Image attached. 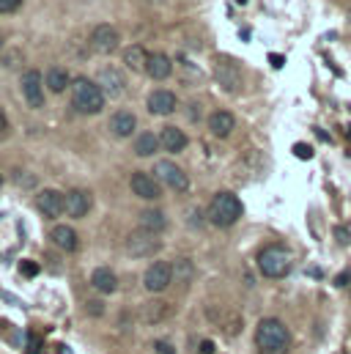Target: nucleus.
<instances>
[{"mask_svg": "<svg viewBox=\"0 0 351 354\" xmlns=\"http://www.w3.org/2000/svg\"><path fill=\"white\" fill-rule=\"evenodd\" d=\"M129 187H132V192H135L137 198H143V201H157V198L162 195V184L157 181V176L143 174V171H135V174H132Z\"/></svg>", "mask_w": 351, "mask_h": 354, "instance_id": "10", "label": "nucleus"}, {"mask_svg": "<svg viewBox=\"0 0 351 354\" xmlns=\"http://www.w3.org/2000/svg\"><path fill=\"white\" fill-rule=\"evenodd\" d=\"M50 236H53L55 248H61V250H66V253H75V250H77V234H75L72 225H55Z\"/></svg>", "mask_w": 351, "mask_h": 354, "instance_id": "23", "label": "nucleus"}, {"mask_svg": "<svg viewBox=\"0 0 351 354\" xmlns=\"http://www.w3.org/2000/svg\"><path fill=\"white\" fill-rule=\"evenodd\" d=\"M294 154H296L299 160H310V157H313V149H310L307 143H296V146H294Z\"/></svg>", "mask_w": 351, "mask_h": 354, "instance_id": "29", "label": "nucleus"}, {"mask_svg": "<svg viewBox=\"0 0 351 354\" xmlns=\"http://www.w3.org/2000/svg\"><path fill=\"white\" fill-rule=\"evenodd\" d=\"M91 286H93L99 294H113V291L118 288V277H115L113 269L99 266V269H93V274H91Z\"/></svg>", "mask_w": 351, "mask_h": 354, "instance_id": "20", "label": "nucleus"}, {"mask_svg": "<svg viewBox=\"0 0 351 354\" xmlns=\"http://www.w3.org/2000/svg\"><path fill=\"white\" fill-rule=\"evenodd\" d=\"M36 206L44 217H61L66 212V195H61L58 189H41L36 198Z\"/></svg>", "mask_w": 351, "mask_h": 354, "instance_id": "12", "label": "nucleus"}, {"mask_svg": "<svg viewBox=\"0 0 351 354\" xmlns=\"http://www.w3.org/2000/svg\"><path fill=\"white\" fill-rule=\"evenodd\" d=\"M173 277L176 283H181V286H189L192 283V277H195V266L189 259H178L173 264Z\"/></svg>", "mask_w": 351, "mask_h": 354, "instance_id": "27", "label": "nucleus"}, {"mask_svg": "<svg viewBox=\"0 0 351 354\" xmlns=\"http://www.w3.org/2000/svg\"><path fill=\"white\" fill-rule=\"evenodd\" d=\"M124 66L132 69V72H146V66H149V55H146V50H143L140 44L126 47V50H124Z\"/></svg>", "mask_w": 351, "mask_h": 354, "instance_id": "25", "label": "nucleus"}, {"mask_svg": "<svg viewBox=\"0 0 351 354\" xmlns=\"http://www.w3.org/2000/svg\"><path fill=\"white\" fill-rule=\"evenodd\" d=\"M154 349H157V354H176V349L168 344V341H157V344H154Z\"/></svg>", "mask_w": 351, "mask_h": 354, "instance_id": "31", "label": "nucleus"}, {"mask_svg": "<svg viewBox=\"0 0 351 354\" xmlns=\"http://www.w3.org/2000/svg\"><path fill=\"white\" fill-rule=\"evenodd\" d=\"M19 86H22V96H25V102H28L30 107H41V104H44V88H41V75H39L36 69H28V72L22 75Z\"/></svg>", "mask_w": 351, "mask_h": 354, "instance_id": "13", "label": "nucleus"}, {"mask_svg": "<svg viewBox=\"0 0 351 354\" xmlns=\"http://www.w3.org/2000/svg\"><path fill=\"white\" fill-rule=\"evenodd\" d=\"M349 110H351V104H349Z\"/></svg>", "mask_w": 351, "mask_h": 354, "instance_id": "42", "label": "nucleus"}, {"mask_svg": "<svg viewBox=\"0 0 351 354\" xmlns=\"http://www.w3.org/2000/svg\"><path fill=\"white\" fill-rule=\"evenodd\" d=\"M160 149H162V143H160V135H154V132H140L135 138V154L137 157H154Z\"/></svg>", "mask_w": 351, "mask_h": 354, "instance_id": "24", "label": "nucleus"}, {"mask_svg": "<svg viewBox=\"0 0 351 354\" xmlns=\"http://www.w3.org/2000/svg\"><path fill=\"white\" fill-rule=\"evenodd\" d=\"M269 64H272V66H277V69H280V66H283V64H285V58H283V55H269Z\"/></svg>", "mask_w": 351, "mask_h": 354, "instance_id": "36", "label": "nucleus"}, {"mask_svg": "<svg viewBox=\"0 0 351 354\" xmlns=\"http://www.w3.org/2000/svg\"><path fill=\"white\" fill-rule=\"evenodd\" d=\"M149 3H151V6H162L165 0H149Z\"/></svg>", "mask_w": 351, "mask_h": 354, "instance_id": "38", "label": "nucleus"}, {"mask_svg": "<svg viewBox=\"0 0 351 354\" xmlns=\"http://www.w3.org/2000/svg\"><path fill=\"white\" fill-rule=\"evenodd\" d=\"M335 236H338V242H343V245H351V234L346 228H335Z\"/></svg>", "mask_w": 351, "mask_h": 354, "instance_id": "32", "label": "nucleus"}, {"mask_svg": "<svg viewBox=\"0 0 351 354\" xmlns=\"http://www.w3.org/2000/svg\"><path fill=\"white\" fill-rule=\"evenodd\" d=\"M72 104H75L77 113L93 115V113H99L104 107V93H102V88L96 83H91L88 77H77L72 83Z\"/></svg>", "mask_w": 351, "mask_h": 354, "instance_id": "3", "label": "nucleus"}, {"mask_svg": "<svg viewBox=\"0 0 351 354\" xmlns=\"http://www.w3.org/2000/svg\"><path fill=\"white\" fill-rule=\"evenodd\" d=\"M91 316H102L104 313V308H102V302H88V308H86Z\"/></svg>", "mask_w": 351, "mask_h": 354, "instance_id": "33", "label": "nucleus"}, {"mask_svg": "<svg viewBox=\"0 0 351 354\" xmlns=\"http://www.w3.org/2000/svg\"><path fill=\"white\" fill-rule=\"evenodd\" d=\"M135 129H137V115H135L132 110H118V113H113V118H110V132H113L115 138H132Z\"/></svg>", "mask_w": 351, "mask_h": 354, "instance_id": "15", "label": "nucleus"}, {"mask_svg": "<svg viewBox=\"0 0 351 354\" xmlns=\"http://www.w3.org/2000/svg\"><path fill=\"white\" fill-rule=\"evenodd\" d=\"M171 72H173V61H171L168 55H162V53L149 55V66H146V75H149V77H154V80H168Z\"/></svg>", "mask_w": 351, "mask_h": 354, "instance_id": "19", "label": "nucleus"}, {"mask_svg": "<svg viewBox=\"0 0 351 354\" xmlns=\"http://www.w3.org/2000/svg\"><path fill=\"white\" fill-rule=\"evenodd\" d=\"M19 272H22L25 277H36V274H39V264H36V261H22V264H19Z\"/></svg>", "mask_w": 351, "mask_h": 354, "instance_id": "28", "label": "nucleus"}, {"mask_svg": "<svg viewBox=\"0 0 351 354\" xmlns=\"http://www.w3.org/2000/svg\"><path fill=\"white\" fill-rule=\"evenodd\" d=\"M160 250H162V242H160L157 234H149V231H140L137 228L135 234L126 236V253L132 259H151Z\"/></svg>", "mask_w": 351, "mask_h": 354, "instance_id": "5", "label": "nucleus"}, {"mask_svg": "<svg viewBox=\"0 0 351 354\" xmlns=\"http://www.w3.org/2000/svg\"><path fill=\"white\" fill-rule=\"evenodd\" d=\"M209 223L217 225V228H231L239 217H242V201L234 195V192H217L209 203V212H206Z\"/></svg>", "mask_w": 351, "mask_h": 354, "instance_id": "2", "label": "nucleus"}, {"mask_svg": "<svg viewBox=\"0 0 351 354\" xmlns=\"http://www.w3.org/2000/svg\"><path fill=\"white\" fill-rule=\"evenodd\" d=\"M22 6V0H0V11L3 14H11V11H17Z\"/></svg>", "mask_w": 351, "mask_h": 354, "instance_id": "30", "label": "nucleus"}, {"mask_svg": "<svg viewBox=\"0 0 351 354\" xmlns=\"http://www.w3.org/2000/svg\"><path fill=\"white\" fill-rule=\"evenodd\" d=\"M3 129H6V113L0 110V132H3Z\"/></svg>", "mask_w": 351, "mask_h": 354, "instance_id": "37", "label": "nucleus"}, {"mask_svg": "<svg viewBox=\"0 0 351 354\" xmlns=\"http://www.w3.org/2000/svg\"><path fill=\"white\" fill-rule=\"evenodd\" d=\"M200 354H214V344L211 341H200V349H198Z\"/></svg>", "mask_w": 351, "mask_h": 354, "instance_id": "35", "label": "nucleus"}, {"mask_svg": "<svg viewBox=\"0 0 351 354\" xmlns=\"http://www.w3.org/2000/svg\"><path fill=\"white\" fill-rule=\"evenodd\" d=\"M118 44H121V36H118V28L115 25H96L93 28V33H91V47L96 50V53H113V50H118Z\"/></svg>", "mask_w": 351, "mask_h": 354, "instance_id": "11", "label": "nucleus"}, {"mask_svg": "<svg viewBox=\"0 0 351 354\" xmlns=\"http://www.w3.org/2000/svg\"><path fill=\"white\" fill-rule=\"evenodd\" d=\"M168 316H171V305H168L165 299H151V302H146L143 310H140V319H143L146 324H160V322H165Z\"/></svg>", "mask_w": 351, "mask_h": 354, "instance_id": "21", "label": "nucleus"}, {"mask_svg": "<svg viewBox=\"0 0 351 354\" xmlns=\"http://www.w3.org/2000/svg\"><path fill=\"white\" fill-rule=\"evenodd\" d=\"M258 269H261L263 277H272V280H280L291 272V253L288 248L283 245H269L258 253Z\"/></svg>", "mask_w": 351, "mask_h": 354, "instance_id": "4", "label": "nucleus"}, {"mask_svg": "<svg viewBox=\"0 0 351 354\" xmlns=\"http://www.w3.org/2000/svg\"><path fill=\"white\" fill-rule=\"evenodd\" d=\"M91 206H93V198H91L88 189H72L66 195V214L75 217V220L86 217L88 212H91Z\"/></svg>", "mask_w": 351, "mask_h": 354, "instance_id": "14", "label": "nucleus"}, {"mask_svg": "<svg viewBox=\"0 0 351 354\" xmlns=\"http://www.w3.org/2000/svg\"><path fill=\"white\" fill-rule=\"evenodd\" d=\"M236 3H245V0H236Z\"/></svg>", "mask_w": 351, "mask_h": 354, "instance_id": "40", "label": "nucleus"}, {"mask_svg": "<svg viewBox=\"0 0 351 354\" xmlns=\"http://www.w3.org/2000/svg\"><path fill=\"white\" fill-rule=\"evenodd\" d=\"M349 280H351V274H349V272H341V274L335 277V286H338V288H343V286H351Z\"/></svg>", "mask_w": 351, "mask_h": 354, "instance_id": "34", "label": "nucleus"}, {"mask_svg": "<svg viewBox=\"0 0 351 354\" xmlns=\"http://www.w3.org/2000/svg\"><path fill=\"white\" fill-rule=\"evenodd\" d=\"M154 176H157L160 184H168V187L176 189V192H187V189H189V178H187V174H184L176 162H171V160H160V162L154 165Z\"/></svg>", "mask_w": 351, "mask_h": 354, "instance_id": "7", "label": "nucleus"}, {"mask_svg": "<svg viewBox=\"0 0 351 354\" xmlns=\"http://www.w3.org/2000/svg\"><path fill=\"white\" fill-rule=\"evenodd\" d=\"M146 107H149L151 115H171L176 110V93H171V91H154V93H149Z\"/></svg>", "mask_w": 351, "mask_h": 354, "instance_id": "17", "label": "nucleus"}, {"mask_svg": "<svg viewBox=\"0 0 351 354\" xmlns=\"http://www.w3.org/2000/svg\"><path fill=\"white\" fill-rule=\"evenodd\" d=\"M171 283H173V264H168V261H154L143 274V286L151 294H162Z\"/></svg>", "mask_w": 351, "mask_h": 354, "instance_id": "6", "label": "nucleus"}, {"mask_svg": "<svg viewBox=\"0 0 351 354\" xmlns=\"http://www.w3.org/2000/svg\"><path fill=\"white\" fill-rule=\"evenodd\" d=\"M234 127H236V118L228 110H214L209 115V129H211L214 138H228L234 132Z\"/></svg>", "mask_w": 351, "mask_h": 354, "instance_id": "18", "label": "nucleus"}, {"mask_svg": "<svg viewBox=\"0 0 351 354\" xmlns=\"http://www.w3.org/2000/svg\"><path fill=\"white\" fill-rule=\"evenodd\" d=\"M96 86L102 88L104 96L118 99V96L126 93V75H124L118 66H102V69H99V80H96Z\"/></svg>", "mask_w": 351, "mask_h": 354, "instance_id": "8", "label": "nucleus"}, {"mask_svg": "<svg viewBox=\"0 0 351 354\" xmlns=\"http://www.w3.org/2000/svg\"><path fill=\"white\" fill-rule=\"evenodd\" d=\"M137 225H140V231H149V234L160 236L168 228V217H165L162 209H143L140 217H137Z\"/></svg>", "mask_w": 351, "mask_h": 354, "instance_id": "16", "label": "nucleus"}, {"mask_svg": "<svg viewBox=\"0 0 351 354\" xmlns=\"http://www.w3.org/2000/svg\"><path fill=\"white\" fill-rule=\"evenodd\" d=\"M256 346L261 354H288L291 333L280 319H261L256 327Z\"/></svg>", "mask_w": 351, "mask_h": 354, "instance_id": "1", "label": "nucleus"}, {"mask_svg": "<svg viewBox=\"0 0 351 354\" xmlns=\"http://www.w3.org/2000/svg\"><path fill=\"white\" fill-rule=\"evenodd\" d=\"M214 80L220 83V88H225L228 93H236V91L242 88V72H239V66H236L234 61H228V58H220V61H217V66H214Z\"/></svg>", "mask_w": 351, "mask_h": 354, "instance_id": "9", "label": "nucleus"}, {"mask_svg": "<svg viewBox=\"0 0 351 354\" xmlns=\"http://www.w3.org/2000/svg\"><path fill=\"white\" fill-rule=\"evenodd\" d=\"M44 83H47V88L53 91V93H61V91H66V86H69V72L61 69V66H53L44 75Z\"/></svg>", "mask_w": 351, "mask_h": 354, "instance_id": "26", "label": "nucleus"}, {"mask_svg": "<svg viewBox=\"0 0 351 354\" xmlns=\"http://www.w3.org/2000/svg\"><path fill=\"white\" fill-rule=\"evenodd\" d=\"M160 143H162V149H165V151L178 154V151H184V149H187V135H184L178 127H165V129L160 132Z\"/></svg>", "mask_w": 351, "mask_h": 354, "instance_id": "22", "label": "nucleus"}, {"mask_svg": "<svg viewBox=\"0 0 351 354\" xmlns=\"http://www.w3.org/2000/svg\"><path fill=\"white\" fill-rule=\"evenodd\" d=\"M0 47H3V41H0Z\"/></svg>", "mask_w": 351, "mask_h": 354, "instance_id": "41", "label": "nucleus"}, {"mask_svg": "<svg viewBox=\"0 0 351 354\" xmlns=\"http://www.w3.org/2000/svg\"><path fill=\"white\" fill-rule=\"evenodd\" d=\"M61 354H69V349H66V346H64V349H61Z\"/></svg>", "mask_w": 351, "mask_h": 354, "instance_id": "39", "label": "nucleus"}]
</instances>
